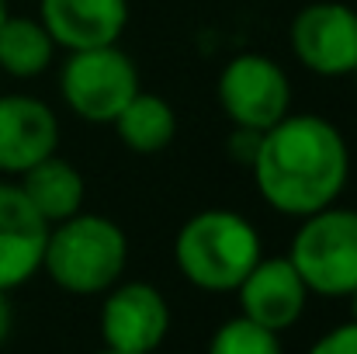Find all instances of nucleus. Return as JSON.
Wrapping results in <instances>:
<instances>
[{"label": "nucleus", "mask_w": 357, "mask_h": 354, "mask_svg": "<svg viewBox=\"0 0 357 354\" xmlns=\"http://www.w3.org/2000/svg\"><path fill=\"white\" fill-rule=\"evenodd\" d=\"M250 177L267 209L288 219H305L337 205L344 195L351 177L347 135L330 118L288 112L260 132Z\"/></svg>", "instance_id": "f257e3e1"}, {"label": "nucleus", "mask_w": 357, "mask_h": 354, "mask_svg": "<svg viewBox=\"0 0 357 354\" xmlns=\"http://www.w3.org/2000/svg\"><path fill=\"white\" fill-rule=\"evenodd\" d=\"M264 257L257 226L233 209H202L174 236L177 271L202 292H236L250 267Z\"/></svg>", "instance_id": "f03ea898"}, {"label": "nucleus", "mask_w": 357, "mask_h": 354, "mask_svg": "<svg viewBox=\"0 0 357 354\" xmlns=\"http://www.w3.org/2000/svg\"><path fill=\"white\" fill-rule=\"evenodd\" d=\"M128 267V236L115 219L77 212L49 226L42 271L70 295H105Z\"/></svg>", "instance_id": "7ed1b4c3"}, {"label": "nucleus", "mask_w": 357, "mask_h": 354, "mask_svg": "<svg viewBox=\"0 0 357 354\" xmlns=\"http://www.w3.org/2000/svg\"><path fill=\"white\" fill-rule=\"evenodd\" d=\"M288 260L309 295L347 299L357 288V209L330 205L298 219Z\"/></svg>", "instance_id": "20e7f679"}, {"label": "nucleus", "mask_w": 357, "mask_h": 354, "mask_svg": "<svg viewBox=\"0 0 357 354\" xmlns=\"http://www.w3.org/2000/svg\"><path fill=\"white\" fill-rule=\"evenodd\" d=\"M139 91V66L128 52H121V45L80 49L63 59L59 98L73 115L91 125H112Z\"/></svg>", "instance_id": "39448f33"}, {"label": "nucleus", "mask_w": 357, "mask_h": 354, "mask_svg": "<svg viewBox=\"0 0 357 354\" xmlns=\"http://www.w3.org/2000/svg\"><path fill=\"white\" fill-rule=\"evenodd\" d=\"M215 98L233 128L264 132L291 112V80L278 59L260 52H239L222 66Z\"/></svg>", "instance_id": "423d86ee"}, {"label": "nucleus", "mask_w": 357, "mask_h": 354, "mask_svg": "<svg viewBox=\"0 0 357 354\" xmlns=\"http://www.w3.org/2000/svg\"><path fill=\"white\" fill-rule=\"evenodd\" d=\"M295 59L316 77H351L357 66V7L344 0L305 3L288 24Z\"/></svg>", "instance_id": "0eeeda50"}, {"label": "nucleus", "mask_w": 357, "mask_h": 354, "mask_svg": "<svg viewBox=\"0 0 357 354\" xmlns=\"http://www.w3.org/2000/svg\"><path fill=\"white\" fill-rule=\"evenodd\" d=\"M170 334V306L149 281H115L101 302V341L112 351L156 354Z\"/></svg>", "instance_id": "6e6552de"}, {"label": "nucleus", "mask_w": 357, "mask_h": 354, "mask_svg": "<svg viewBox=\"0 0 357 354\" xmlns=\"http://www.w3.org/2000/svg\"><path fill=\"white\" fill-rule=\"evenodd\" d=\"M239 299V316L284 334L288 327H295L309 306V288L302 281V274L295 271V264L288 260V253L281 257H260L250 274L239 281L236 288Z\"/></svg>", "instance_id": "1a4fd4ad"}, {"label": "nucleus", "mask_w": 357, "mask_h": 354, "mask_svg": "<svg viewBox=\"0 0 357 354\" xmlns=\"http://www.w3.org/2000/svg\"><path fill=\"white\" fill-rule=\"evenodd\" d=\"M59 149V118L35 94H0V177H21Z\"/></svg>", "instance_id": "9d476101"}, {"label": "nucleus", "mask_w": 357, "mask_h": 354, "mask_svg": "<svg viewBox=\"0 0 357 354\" xmlns=\"http://www.w3.org/2000/svg\"><path fill=\"white\" fill-rule=\"evenodd\" d=\"M49 223L24 198L17 181H0V292L28 285L42 271Z\"/></svg>", "instance_id": "9b49d317"}, {"label": "nucleus", "mask_w": 357, "mask_h": 354, "mask_svg": "<svg viewBox=\"0 0 357 354\" xmlns=\"http://www.w3.org/2000/svg\"><path fill=\"white\" fill-rule=\"evenodd\" d=\"M128 0H38V21L56 49L80 52L119 45L128 28Z\"/></svg>", "instance_id": "f8f14e48"}, {"label": "nucleus", "mask_w": 357, "mask_h": 354, "mask_svg": "<svg viewBox=\"0 0 357 354\" xmlns=\"http://www.w3.org/2000/svg\"><path fill=\"white\" fill-rule=\"evenodd\" d=\"M17 184H21L24 198L35 205V212L49 226H56V223L84 212V198H87L84 174L70 160H63L59 153H52L42 163H35L31 170H24L17 177Z\"/></svg>", "instance_id": "ddd939ff"}, {"label": "nucleus", "mask_w": 357, "mask_h": 354, "mask_svg": "<svg viewBox=\"0 0 357 354\" xmlns=\"http://www.w3.org/2000/svg\"><path fill=\"white\" fill-rule=\"evenodd\" d=\"M112 128H115V135L125 149L153 156V153H163L177 139V112L167 98L139 91L119 112Z\"/></svg>", "instance_id": "4468645a"}, {"label": "nucleus", "mask_w": 357, "mask_h": 354, "mask_svg": "<svg viewBox=\"0 0 357 354\" xmlns=\"http://www.w3.org/2000/svg\"><path fill=\"white\" fill-rule=\"evenodd\" d=\"M56 42L45 31L38 17L28 14H7L0 24V70L14 80H35L42 77L56 59Z\"/></svg>", "instance_id": "2eb2a0df"}, {"label": "nucleus", "mask_w": 357, "mask_h": 354, "mask_svg": "<svg viewBox=\"0 0 357 354\" xmlns=\"http://www.w3.org/2000/svg\"><path fill=\"white\" fill-rule=\"evenodd\" d=\"M208 354H284L281 351V334L246 320V316H233L226 320L212 341H208Z\"/></svg>", "instance_id": "dca6fc26"}, {"label": "nucleus", "mask_w": 357, "mask_h": 354, "mask_svg": "<svg viewBox=\"0 0 357 354\" xmlns=\"http://www.w3.org/2000/svg\"><path fill=\"white\" fill-rule=\"evenodd\" d=\"M309 354H357V323H340L333 330H326L312 348Z\"/></svg>", "instance_id": "f3484780"}, {"label": "nucleus", "mask_w": 357, "mask_h": 354, "mask_svg": "<svg viewBox=\"0 0 357 354\" xmlns=\"http://www.w3.org/2000/svg\"><path fill=\"white\" fill-rule=\"evenodd\" d=\"M257 142H260V132H253V128H233L229 132V142H226V153H229L233 163L250 167V160L257 153Z\"/></svg>", "instance_id": "a211bd4d"}, {"label": "nucleus", "mask_w": 357, "mask_h": 354, "mask_svg": "<svg viewBox=\"0 0 357 354\" xmlns=\"http://www.w3.org/2000/svg\"><path fill=\"white\" fill-rule=\"evenodd\" d=\"M14 330V306H10V292H0V348L7 344Z\"/></svg>", "instance_id": "6ab92c4d"}, {"label": "nucleus", "mask_w": 357, "mask_h": 354, "mask_svg": "<svg viewBox=\"0 0 357 354\" xmlns=\"http://www.w3.org/2000/svg\"><path fill=\"white\" fill-rule=\"evenodd\" d=\"M347 302H351V320L357 323V288L351 292V295H347Z\"/></svg>", "instance_id": "aec40b11"}, {"label": "nucleus", "mask_w": 357, "mask_h": 354, "mask_svg": "<svg viewBox=\"0 0 357 354\" xmlns=\"http://www.w3.org/2000/svg\"><path fill=\"white\" fill-rule=\"evenodd\" d=\"M7 14H10V7H7V0H0V24L7 21Z\"/></svg>", "instance_id": "412c9836"}, {"label": "nucleus", "mask_w": 357, "mask_h": 354, "mask_svg": "<svg viewBox=\"0 0 357 354\" xmlns=\"http://www.w3.org/2000/svg\"><path fill=\"white\" fill-rule=\"evenodd\" d=\"M98 354H125V351H112V348H105V351H98Z\"/></svg>", "instance_id": "4be33fe9"}, {"label": "nucleus", "mask_w": 357, "mask_h": 354, "mask_svg": "<svg viewBox=\"0 0 357 354\" xmlns=\"http://www.w3.org/2000/svg\"><path fill=\"white\" fill-rule=\"evenodd\" d=\"M351 80H354V87H357V66H354V70H351Z\"/></svg>", "instance_id": "5701e85b"}]
</instances>
